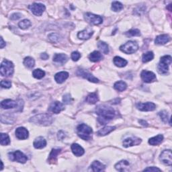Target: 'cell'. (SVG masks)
<instances>
[{"label": "cell", "mask_w": 172, "mask_h": 172, "mask_svg": "<svg viewBox=\"0 0 172 172\" xmlns=\"http://www.w3.org/2000/svg\"><path fill=\"white\" fill-rule=\"evenodd\" d=\"M95 112L99 116L98 120L102 124L112 120L116 116V112L112 108L106 106H100L95 110Z\"/></svg>", "instance_id": "6da1fadb"}, {"label": "cell", "mask_w": 172, "mask_h": 172, "mask_svg": "<svg viewBox=\"0 0 172 172\" xmlns=\"http://www.w3.org/2000/svg\"><path fill=\"white\" fill-rule=\"evenodd\" d=\"M52 118L47 114H40L32 117L30 119V122L32 123L40 126H48L52 124Z\"/></svg>", "instance_id": "7a4b0ae2"}, {"label": "cell", "mask_w": 172, "mask_h": 172, "mask_svg": "<svg viewBox=\"0 0 172 172\" xmlns=\"http://www.w3.org/2000/svg\"><path fill=\"white\" fill-rule=\"evenodd\" d=\"M78 135L83 140L88 141L91 139V135L93 133L92 128L86 124H79L77 128Z\"/></svg>", "instance_id": "3957f363"}, {"label": "cell", "mask_w": 172, "mask_h": 172, "mask_svg": "<svg viewBox=\"0 0 172 172\" xmlns=\"http://www.w3.org/2000/svg\"><path fill=\"white\" fill-rule=\"evenodd\" d=\"M14 65L12 62L10 61L4 60L1 64V68H0V71L2 76H6V77H10L14 73Z\"/></svg>", "instance_id": "277c9868"}, {"label": "cell", "mask_w": 172, "mask_h": 172, "mask_svg": "<svg viewBox=\"0 0 172 172\" xmlns=\"http://www.w3.org/2000/svg\"><path fill=\"white\" fill-rule=\"evenodd\" d=\"M171 63V57L170 55L163 56L161 58L158 65V71L161 74H166L169 70V65Z\"/></svg>", "instance_id": "5b68a950"}, {"label": "cell", "mask_w": 172, "mask_h": 172, "mask_svg": "<svg viewBox=\"0 0 172 172\" xmlns=\"http://www.w3.org/2000/svg\"><path fill=\"white\" fill-rule=\"evenodd\" d=\"M139 45L135 41H128L122 44L120 47V50L126 54H132L138 51Z\"/></svg>", "instance_id": "8992f818"}, {"label": "cell", "mask_w": 172, "mask_h": 172, "mask_svg": "<svg viewBox=\"0 0 172 172\" xmlns=\"http://www.w3.org/2000/svg\"><path fill=\"white\" fill-rule=\"evenodd\" d=\"M9 159L11 161H15L21 163H24L28 160L27 156L25 155L20 151H16L15 152H11L8 154Z\"/></svg>", "instance_id": "52a82bcc"}, {"label": "cell", "mask_w": 172, "mask_h": 172, "mask_svg": "<svg viewBox=\"0 0 172 172\" xmlns=\"http://www.w3.org/2000/svg\"><path fill=\"white\" fill-rule=\"evenodd\" d=\"M84 18L87 22L94 25H99L103 22V19L101 16L94 14L86 13L84 14Z\"/></svg>", "instance_id": "ba28073f"}, {"label": "cell", "mask_w": 172, "mask_h": 172, "mask_svg": "<svg viewBox=\"0 0 172 172\" xmlns=\"http://www.w3.org/2000/svg\"><path fill=\"white\" fill-rule=\"evenodd\" d=\"M159 159L165 165L171 166L172 165V154L171 150L163 151L159 157Z\"/></svg>", "instance_id": "9c48e42d"}, {"label": "cell", "mask_w": 172, "mask_h": 172, "mask_svg": "<svg viewBox=\"0 0 172 172\" xmlns=\"http://www.w3.org/2000/svg\"><path fill=\"white\" fill-rule=\"evenodd\" d=\"M29 9L31 10L32 13L35 16H40L45 10V6L42 3H34L32 5L29 6Z\"/></svg>", "instance_id": "30bf717a"}, {"label": "cell", "mask_w": 172, "mask_h": 172, "mask_svg": "<svg viewBox=\"0 0 172 172\" xmlns=\"http://www.w3.org/2000/svg\"><path fill=\"white\" fill-rule=\"evenodd\" d=\"M77 74L79 76H81V77H82L83 78L87 79L90 82H93V83H98L99 82L98 79L95 78L93 75H91L90 73L86 71L85 69H78V71H77Z\"/></svg>", "instance_id": "8fae6325"}, {"label": "cell", "mask_w": 172, "mask_h": 172, "mask_svg": "<svg viewBox=\"0 0 172 172\" xmlns=\"http://www.w3.org/2000/svg\"><path fill=\"white\" fill-rule=\"evenodd\" d=\"M136 108L141 111L148 112L153 111L156 108V106L153 102H147V103H139L136 104Z\"/></svg>", "instance_id": "7c38bea8"}, {"label": "cell", "mask_w": 172, "mask_h": 172, "mask_svg": "<svg viewBox=\"0 0 172 172\" xmlns=\"http://www.w3.org/2000/svg\"><path fill=\"white\" fill-rule=\"evenodd\" d=\"M141 78L145 83H151L156 80V75L151 71L144 70L141 72Z\"/></svg>", "instance_id": "4fadbf2b"}, {"label": "cell", "mask_w": 172, "mask_h": 172, "mask_svg": "<svg viewBox=\"0 0 172 172\" xmlns=\"http://www.w3.org/2000/svg\"><path fill=\"white\" fill-rule=\"evenodd\" d=\"M16 136L18 139L24 140L28 138L29 132L28 130L24 127H19L16 130Z\"/></svg>", "instance_id": "5bb4252c"}, {"label": "cell", "mask_w": 172, "mask_h": 172, "mask_svg": "<svg viewBox=\"0 0 172 172\" xmlns=\"http://www.w3.org/2000/svg\"><path fill=\"white\" fill-rule=\"evenodd\" d=\"M93 34H94L93 30L90 27H87L85 30L79 32L78 34V37L79 39H82V40H87L93 35Z\"/></svg>", "instance_id": "9a60e30c"}, {"label": "cell", "mask_w": 172, "mask_h": 172, "mask_svg": "<svg viewBox=\"0 0 172 172\" xmlns=\"http://www.w3.org/2000/svg\"><path fill=\"white\" fill-rule=\"evenodd\" d=\"M65 109L64 105L61 102H52L49 107V110L55 114H59Z\"/></svg>", "instance_id": "2e32d148"}, {"label": "cell", "mask_w": 172, "mask_h": 172, "mask_svg": "<svg viewBox=\"0 0 172 172\" xmlns=\"http://www.w3.org/2000/svg\"><path fill=\"white\" fill-rule=\"evenodd\" d=\"M141 143V139L137 137H130L126 139L123 141V146L124 147H128L134 146V145H138Z\"/></svg>", "instance_id": "e0dca14e"}, {"label": "cell", "mask_w": 172, "mask_h": 172, "mask_svg": "<svg viewBox=\"0 0 172 172\" xmlns=\"http://www.w3.org/2000/svg\"><path fill=\"white\" fill-rule=\"evenodd\" d=\"M116 170L119 171H126L129 170L130 163L126 160H122V161L117 163L115 165Z\"/></svg>", "instance_id": "ac0fdd59"}, {"label": "cell", "mask_w": 172, "mask_h": 172, "mask_svg": "<svg viewBox=\"0 0 172 172\" xmlns=\"http://www.w3.org/2000/svg\"><path fill=\"white\" fill-rule=\"evenodd\" d=\"M69 78V73L66 71H61L55 75V79L57 83H62Z\"/></svg>", "instance_id": "d6986e66"}, {"label": "cell", "mask_w": 172, "mask_h": 172, "mask_svg": "<svg viewBox=\"0 0 172 172\" xmlns=\"http://www.w3.org/2000/svg\"><path fill=\"white\" fill-rule=\"evenodd\" d=\"M17 106V102L10 99H7L1 102V107L3 109L14 108Z\"/></svg>", "instance_id": "ffe728a7"}, {"label": "cell", "mask_w": 172, "mask_h": 172, "mask_svg": "<svg viewBox=\"0 0 172 172\" xmlns=\"http://www.w3.org/2000/svg\"><path fill=\"white\" fill-rule=\"evenodd\" d=\"M71 151L73 153V154L77 157L82 156L84 154V153H85L83 149L79 145L76 143H74L71 145Z\"/></svg>", "instance_id": "44dd1931"}, {"label": "cell", "mask_w": 172, "mask_h": 172, "mask_svg": "<svg viewBox=\"0 0 172 172\" xmlns=\"http://www.w3.org/2000/svg\"><path fill=\"white\" fill-rule=\"evenodd\" d=\"M170 40V37L167 34H162V35L157 36L156 37L155 43L157 44H165Z\"/></svg>", "instance_id": "7402d4cb"}, {"label": "cell", "mask_w": 172, "mask_h": 172, "mask_svg": "<svg viewBox=\"0 0 172 172\" xmlns=\"http://www.w3.org/2000/svg\"><path fill=\"white\" fill-rule=\"evenodd\" d=\"M33 145L36 149H43L47 145V141L42 136H39L34 140Z\"/></svg>", "instance_id": "603a6c76"}, {"label": "cell", "mask_w": 172, "mask_h": 172, "mask_svg": "<svg viewBox=\"0 0 172 172\" xmlns=\"http://www.w3.org/2000/svg\"><path fill=\"white\" fill-rule=\"evenodd\" d=\"M105 170V166L98 161H94L90 166V170L92 171H102Z\"/></svg>", "instance_id": "cb8c5ba5"}, {"label": "cell", "mask_w": 172, "mask_h": 172, "mask_svg": "<svg viewBox=\"0 0 172 172\" xmlns=\"http://www.w3.org/2000/svg\"><path fill=\"white\" fill-rule=\"evenodd\" d=\"M60 152H61L60 149H53L52 151L51 152L50 155H49L48 162L50 163H55L57 162V156H58Z\"/></svg>", "instance_id": "d4e9b609"}, {"label": "cell", "mask_w": 172, "mask_h": 172, "mask_svg": "<svg viewBox=\"0 0 172 172\" xmlns=\"http://www.w3.org/2000/svg\"><path fill=\"white\" fill-rule=\"evenodd\" d=\"M68 60V57L65 54H55L53 57V61L61 64L65 63Z\"/></svg>", "instance_id": "484cf974"}, {"label": "cell", "mask_w": 172, "mask_h": 172, "mask_svg": "<svg viewBox=\"0 0 172 172\" xmlns=\"http://www.w3.org/2000/svg\"><path fill=\"white\" fill-rule=\"evenodd\" d=\"M89 59L91 62H98L103 59V56L99 51H94L89 56Z\"/></svg>", "instance_id": "4316f807"}, {"label": "cell", "mask_w": 172, "mask_h": 172, "mask_svg": "<svg viewBox=\"0 0 172 172\" xmlns=\"http://www.w3.org/2000/svg\"><path fill=\"white\" fill-rule=\"evenodd\" d=\"M163 140V136L162 135H158L157 136H155L153 138L149 139V143L153 146H155V145H158L160 143H162V142Z\"/></svg>", "instance_id": "83f0119b"}, {"label": "cell", "mask_w": 172, "mask_h": 172, "mask_svg": "<svg viewBox=\"0 0 172 172\" xmlns=\"http://www.w3.org/2000/svg\"><path fill=\"white\" fill-rule=\"evenodd\" d=\"M114 64L118 67H124L127 65V61L121 58L120 57H115L113 59Z\"/></svg>", "instance_id": "f1b7e54d"}, {"label": "cell", "mask_w": 172, "mask_h": 172, "mask_svg": "<svg viewBox=\"0 0 172 172\" xmlns=\"http://www.w3.org/2000/svg\"><path fill=\"white\" fill-rule=\"evenodd\" d=\"M99 100L97 93H91L86 97V102L90 104H95Z\"/></svg>", "instance_id": "f546056e"}, {"label": "cell", "mask_w": 172, "mask_h": 172, "mask_svg": "<svg viewBox=\"0 0 172 172\" xmlns=\"http://www.w3.org/2000/svg\"><path fill=\"white\" fill-rule=\"evenodd\" d=\"M115 128H116L114 127H105L104 128L100 129L97 134L99 136H105L114 131Z\"/></svg>", "instance_id": "4dcf8cb0"}, {"label": "cell", "mask_w": 172, "mask_h": 172, "mask_svg": "<svg viewBox=\"0 0 172 172\" xmlns=\"http://www.w3.org/2000/svg\"><path fill=\"white\" fill-rule=\"evenodd\" d=\"M114 89H115L117 91H123L126 89H127V83H126L124 82L118 81V82H117L114 83Z\"/></svg>", "instance_id": "1f68e13d"}, {"label": "cell", "mask_w": 172, "mask_h": 172, "mask_svg": "<svg viewBox=\"0 0 172 172\" xmlns=\"http://www.w3.org/2000/svg\"><path fill=\"white\" fill-rule=\"evenodd\" d=\"M32 75L34 78L40 79L44 77L45 72L42 69H36L33 71Z\"/></svg>", "instance_id": "d6a6232c"}, {"label": "cell", "mask_w": 172, "mask_h": 172, "mask_svg": "<svg viewBox=\"0 0 172 172\" xmlns=\"http://www.w3.org/2000/svg\"><path fill=\"white\" fill-rule=\"evenodd\" d=\"M24 65L29 69H32L34 67V65H35V61H34V59H32V57H26L24 60Z\"/></svg>", "instance_id": "836d02e7"}, {"label": "cell", "mask_w": 172, "mask_h": 172, "mask_svg": "<svg viewBox=\"0 0 172 172\" xmlns=\"http://www.w3.org/2000/svg\"><path fill=\"white\" fill-rule=\"evenodd\" d=\"M98 47L100 49V50L104 53V54L107 55L109 52V47L108 45L107 44L104 42H99L98 44Z\"/></svg>", "instance_id": "e575fe53"}, {"label": "cell", "mask_w": 172, "mask_h": 172, "mask_svg": "<svg viewBox=\"0 0 172 172\" xmlns=\"http://www.w3.org/2000/svg\"><path fill=\"white\" fill-rule=\"evenodd\" d=\"M154 58V54L153 52H147L146 53L143 54L142 57V61L143 63H147L149 61H150L153 60V59Z\"/></svg>", "instance_id": "d590c367"}, {"label": "cell", "mask_w": 172, "mask_h": 172, "mask_svg": "<svg viewBox=\"0 0 172 172\" xmlns=\"http://www.w3.org/2000/svg\"><path fill=\"white\" fill-rule=\"evenodd\" d=\"M10 143V139L8 135L5 133H1V145L4 146Z\"/></svg>", "instance_id": "8d00e7d4"}, {"label": "cell", "mask_w": 172, "mask_h": 172, "mask_svg": "<svg viewBox=\"0 0 172 172\" xmlns=\"http://www.w3.org/2000/svg\"><path fill=\"white\" fill-rule=\"evenodd\" d=\"M19 27L22 29H27L30 26H31V22L29 20H27V19H26V20H23L22 21L19 22L18 24Z\"/></svg>", "instance_id": "74e56055"}, {"label": "cell", "mask_w": 172, "mask_h": 172, "mask_svg": "<svg viewBox=\"0 0 172 172\" xmlns=\"http://www.w3.org/2000/svg\"><path fill=\"white\" fill-rule=\"evenodd\" d=\"M123 8V5L119 2H114L112 3V10L114 11H119Z\"/></svg>", "instance_id": "f35d334b"}, {"label": "cell", "mask_w": 172, "mask_h": 172, "mask_svg": "<svg viewBox=\"0 0 172 172\" xmlns=\"http://www.w3.org/2000/svg\"><path fill=\"white\" fill-rule=\"evenodd\" d=\"M126 35L127 36H140L141 32L138 29H132L130 30L129 31L126 32Z\"/></svg>", "instance_id": "ab89813d"}, {"label": "cell", "mask_w": 172, "mask_h": 172, "mask_svg": "<svg viewBox=\"0 0 172 172\" xmlns=\"http://www.w3.org/2000/svg\"><path fill=\"white\" fill-rule=\"evenodd\" d=\"M48 39L52 43H57L59 40V35L56 33H52L48 35Z\"/></svg>", "instance_id": "60d3db41"}, {"label": "cell", "mask_w": 172, "mask_h": 172, "mask_svg": "<svg viewBox=\"0 0 172 172\" xmlns=\"http://www.w3.org/2000/svg\"><path fill=\"white\" fill-rule=\"evenodd\" d=\"M63 101L64 102L65 104H71V103L73 101V100H72V98L71 97L70 94L65 95L64 96H63Z\"/></svg>", "instance_id": "b9f144b4"}, {"label": "cell", "mask_w": 172, "mask_h": 172, "mask_svg": "<svg viewBox=\"0 0 172 172\" xmlns=\"http://www.w3.org/2000/svg\"><path fill=\"white\" fill-rule=\"evenodd\" d=\"M80 57H81V54L79 52L77 51H75V52H73L72 54H71V59H73V61H78Z\"/></svg>", "instance_id": "7bdbcfd3"}, {"label": "cell", "mask_w": 172, "mask_h": 172, "mask_svg": "<svg viewBox=\"0 0 172 172\" xmlns=\"http://www.w3.org/2000/svg\"><path fill=\"white\" fill-rule=\"evenodd\" d=\"M1 86L4 88H10L11 86V83L10 81H7V80H3L1 82Z\"/></svg>", "instance_id": "ee69618b"}, {"label": "cell", "mask_w": 172, "mask_h": 172, "mask_svg": "<svg viewBox=\"0 0 172 172\" xmlns=\"http://www.w3.org/2000/svg\"><path fill=\"white\" fill-rule=\"evenodd\" d=\"M159 115L160 116V117H161L162 120L163 122H167V121L168 120V115H167V113L166 111H162L161 112H159Z\"/></svg>", "instance_id": "f6af8a7d"}, {"label": "cell", "mask_w": 172, "mask_h": 172, "mask_svg": "<svg viewBox=\"0 0 172 172\" xmlns=\"http://www.w3.org/2000/svg\"><path fill=\"white\" fill-rule=\"evenodd\" d=\"M22 17V14L20 13H15L14 14H12L11 16V20H18L19 18H20Z\"/></svg>", "instance_id": "bcb514c9"}, {"label": "cell", "mask_w": 172, "mask_h": 172, "mask_svg": "<svg viewBox=\"0 0 172 172\" xmlns=\"http://www.w3.org/2000/svg\"><path fill=\"white\" fill-rule=\"evenodd\" d=\"M144 171H161L162 170L159 169V168L156 167H147L146 169H145Z\"/></svg>", "instance_id": "7dc6e473"}, {"label": "cell", "mask_w": 172, "mask_h": 172, "mask_svg": "<svg viewBox=\"0 0 172 172\" xmlns=\"http://www.w3.org/2000/svg\"><path fill=\"white\" fill-rule=\"evenodd\" d=\"M40 57H41V59H43V60H47V59H48L49 56L47 54V53L44 52V53H42L41 55H40Z\"/></svg>", "instance_id": "c3c4849f"}, {"label": "cell", "mask_w": 172, "mask_h": 172, "mask_svg": "<svg viewBox=\"0 0 172 172\" xmlns=\"http://www.w3.org/2000/svg\"><path fill=\"white\" fill-rule=\"evenodd\" d=\"M5 46H6V43L4 41H3V38L1 37V46H0V47H1V48H3V47H5Z\"/></svg>", "instance_id": "681fc988"}, {"label": "cell", "mask_w": 172, "mask_h": 172, "mask_svg": "<svg viewBox=\"0 0 172 172\" xmlns=\"http://www.w3.org/2000/svg\"><path fill=\"white\" fill-rule=\"evenodd\" d=\"M139 122H140V123H143L142 124L144 125V126H147L148 125L147 124V122L144 121V120H139Z\"/></svg>", "instance_id": "f907efd6"}, {"label": "cell", "mask_w": 172, "mask_h": 172, "mask_svg": "<svg viewBox=\"0 0 172 172\" xmlns=\"http://www.w3.org/2000/svg\"><path fill=\"white\" fill-rule=\"evenodd\" d=\"M3 162H2V168H1V170H3Z\"/></svg>", "instance_id": "816d5d0a"}]
</instances>
